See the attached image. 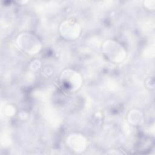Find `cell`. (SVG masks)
<instances>
[{"instance_id":"obj_1","label":"cell","mask_w":155,"mask_h":155,"mask_svg":"<svg viewBox=\"0 0 155 155\" xmlns=\"http://www.w3.org/2000/svg\"><path fill=\"white\" fill-rule=\"evenodd\" d=\"M18 46L28 54H37L41 48L39 40L33 35L29 33H21L16 39Z\"/></svg>"},{"instance_id":"obj_2","label":"cell","mask_w":155,"mask_h":155,"mask_svg":"<svg viewBox=\"0 0 155 155\" xmlns=\"http://www.w3.org/2000/svg\"><path fill=\"white\" fill-rule=\"evenodd\" d=\"M102 50L105 56L114 62H121L126 56V52L122 45L113 40L106 41L102 45Z\"/></svg>"},{"instance_id":"obj_3","label":"cell","mask_w":155,"mask_h":155,"mask_svg":"<svg viewBox=\"0 0 155 155\" xmlns=\"http://www.w3.org/2000/svg\"><path fill=\"white\" fill-rule=\"evenodd\" d=\"M61 81L65 88L74 91L80 88L82 80L78 72L71 69H67L62 73Z\"/></svg>"},{"instance_id":"obj_4","label":"cell","mask_w":155,"mask_h":155,"mask_svg":"<svg viewBox=\"0 0 155 155\" xmlns=\"http://www.w3.org/2000/svg\"><path fill=\"white\" fill-rule=\"evenodd\" d=\"M61 36L68 40H73L78 38L81 33V27L78 23L73 20L64 21L59 28Z\"/></svg>"},{"instance_id":"obj_5","label":"cell","mask_w":155,"mask_h":155,"mask_svg":"<svg viewBox=\"0 0 155 155\" xmlns=\"http://www.w3.org/2000/svg\"><path fill=\"white\" fill-rule=\"evenodd\" d=\"M85 137L80 134H71L67 138V144L74 151L81 153L87 147Z\"/></svg>"},{"instance_id":"obj_6","label":"cell","mask_w":155,"mask_h":155,"mask_svg":"<svg viewBox=\"0 0 155 155\" xmlns=\"http://www.w3.org/2000/svg\"><path fill=\"white\" fill-rule=\"evenodd\" d=\"M41 113L46 121L54 127H58L61 122L60 116L57 110L49 105H44L41 110Z\"/></svg>"},{"instance_id":"obj_7","label":"cell","mask_w":155,"mask_h":155,"mask_svg":"<svg viewBox=\"0 0 155 155\" xmlns=\"http://www.w3.org/2000/svg\"><path fill=\"white\" fill-rule=\"evenodd\" d=\"M128 117L130 122L134 125L142 124L143 121V117L142 113L136 110L131 111L128 114Z\"/></svg>"},{"instance_id":"obj_8","label":"cell","mask_w":155,"mask_h":155,"mask_svg":"<svg viewBox=\"0 0 155 155\" xmlns=\"http://www.w3.org/2000/svg\"><path fill=\"white\" fill-rule=\"evenodd\" d=\"M15 107L10 104H4V105H1V117H9L12 116L15 113Z\"/></svg>"},{"instance_id":"obj_9","label":"cell","mask_w":155,"mask_h":155,"mask_svg":"<svg viewBox=\"0 0 155 155\" xmlns=\"http://www.w3.org/2000/svg\"><path fill=\"white\" fill-rule=\"evenodd\" d=\"M0 140H1V144L4 147L8 146L9 145L11 144V142H12L11 136H10V133L7 130H4V131L1 133Z\"/></svg>"},{"instance_id":"obj_10","label":"cell","mask_w":155,"mask_h":155,"mask_svg":"<svg viewBox=\"0 0 155 155\" xmlns=\"http://www.w3.org/2000/svg\"><path fill=\"white\" fill-rule=\"evenodd\" d=\"M145 54V56H148V57H153L154 56V46L153 47H150L147 48L145 50V52L143 53Z\"/></svg>"},{"instance_id":"obj_11","label":"cell","mask_w":155,"mask_h":155,"mask_svg":"<svg viewBox=\"0 0 155 155\" xmlns=\"http://www.w3.org/2000/svg\"><path fill=\"white\" fill-rule=\"evenodd\" d=\"M154 1H145V6H146L149 9H154L155 7Z\"/></svg>"}]
</instances>
